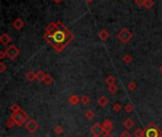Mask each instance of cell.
Masks as SVG:
<instances>
[{
    "instance_id": "obj_33",
    "label": "cell",
    "mask_w": 162,
    "mask_h": 137,
    "mask_svg": "<svg viewBox=\"0 0 162 137\" xmlns=\"http://www.w3.org/2000/svg\"><path fill=\"white\" fill-rule=\"evenodd\" d=\"M88 1H91V0H88Z\"/></svg>"
},
{
    "instance_id": "obj_19",
    "label": "cell",
    "mask_w": 162,
    "mask_h": 137,
    "mask_svg": "<svg viewBox=\"0 0 162 137\" xmlns=\"http://www.w3.org/2000/svg\"><path fill=\"white\" fill-rule=\"evenodd\" d=\"M81 102L84 105H87L88 103L90 102V99L87 95H82V98H81Z\"/></svg>"
},
{
    "instance_id": "obj_11",
    "label": "cell",
    "mask_w": 162,
    "mask_h": 137,
    "mask_svg": "<svg viewBox=\"0 0 162 137\" xmlns=\"http://www.w3.org/2000/svg\"><path fill=\"white\" fill-rule=\"evenodd\" d=\"M108 99L106 96H104V95H103V96H101L99 98V100H98V104H99L101 107H106L108 105Z\"/></svg>"
},
{
    "instance_id": "obj_31",
    "label": "cell",
    "mask_w": 162,
    "mask_h": 137,
    "mask_svg": "<svg viewBox=\"0 0 162 137\" xmlns=\"http://www.w3.org/2000/svg\"><path fill=\"white\" fill-rule=\"evenodd\" d=\"M5 57V54H4V52H1V58H4Z\"/></svg>"
},
{
    "instance_id": "obj_14",
    "label": "cell",
    "mask_w": 162,
    "mask_h": 137,
    "mask_svg": "<svg viewBox=\"0 0 162 137\" xmlns=\"http://www.w3.org/2000/svg\"><path fill=\"white\" fill-rule=\"evenodd\" d=\"M26 77L29 80V81H33L36 78V74H34L33 71H29L27 74H26Z\"/></svg>"
},
{
    "instance_id": "obj_22",
    "label": "cell",
    "mask_w": 162,
    "mask_h": 137,
    "mask_svg": "<svg viewBox=\"0 0 162 137\" xmlns=\"http://www.w3.org/2000/svg\"><path fill=\"white\" fill-rule=\"evenodd\" d=\"M124 109H125V112H133V109H134V107L132 104H126V106L124 107Z\"/></svg>"
},
{
    "instance_id": "obj_3",
    "label": "cell",
    "mask_w": 162,
    "mask_h": 137,
    "mask_svg": "<svg viewBox=\"0 0 162 137\" xmlns=\"http://www.w3.org/2000/svg\"><path fill=\"white\" fill-rule=\"evenodd\" d=\"M144 131L145 137H162V131L154 123H150Z\"/></svg>"
},
{
    "instance_id": "obj_9",
    "label": "cell",
    "mask_w": 162,
    "mask_h": 137,
    "mask_svg": "<svg viewBox=\"0 0 162 137\" xmlns=\"http://www.w3.org/2000/svg\"><path fill=\"white\" fill-rule=\"evenodd\" d=\"M67 101H68V103H69L70 105L75 106V105H78V104H79V102L81 101V98L79 97L78 95L73 94V95H71V96L68 97V99H67Z\"/></svg>"
},
{
    "instance_id": "obj_28",
    "label": "cell",
    "mask_w": 162,
    "mask_h": 137,
    "mask_svg": "<svg viewBox=\"0 0 162 137\" xmlns=\"http://www.w3.org/2000/svg\"><path fill=\"white\" fill-rule=\"evenodd\" d=\"M123 60L125 61L126 63H129L130 61H131V57L129 56V55H125L124 56V58H123Z\"/></svg>"
},
{
    "instance_id": "obj_34",
    "label": "cell",
    "mask_w": 162,
    "mask_h": 137,
    "mask_svg": "<svg viewBox=\"0 0 162 137\" xmlns=\"http://www.w3.org/2000/svg\"><path fill=\"white\" fill-rule=\"evenodd\" d=\"M94 137H96V136H94Z\"/></svg>"
},
{
    "instance_id": "obj_27",
    "label": "cell",
    "mask_w": 162,
    "mask_h": 137,
    "mask_svg": "<svg viewBox=\"0 0 162 137\" xmlns=\"http://www.w3.org/2000/svg\"><path fill=\"white\" fill-rule=\"evenodd\" d=\"M120 137H131V133L129 131H127L126 129V131H124L120 133Z\"/></svg>"
},
{
    "instance_id": "obj_13",
    "label": "cell",
    "mask_w": 162,
    "mask_h": 137,
    "mask_svg": "<svg viewBox=\"0 0 162 137\" xmlns=\"http://www.w3.org/2000/svg\"><path fill=\"white\" fill-rule=\"evenodd\" d=\"M84 116L87 120H92L94 117H95V113H94L91 109H88L86 110L85 113H84Z\"/></svg>"
},
{
    "instance_id": "obj_29",
    "label": "cell",
    "mask_w": 162,
    "mask_h": 137,
    "mask_svg": "<svg viewBox=\"0 0 162 137\" xmlns=\"http://www.w3.org/2000/svg\"><path fill=\"white\" fill-rule=\"evenodd\" d=\"M103 137H113V136H112V134L110 132H105L104 134L103 135Z\"/></svg>"
},
{
    "instance_id": "obj_12",
    "label": "cell",
    "mask_w": 162,
    "mask_h": 137,
    "mask_svg": "<svg viewBox=\"0 0 162 137\" xmlns=\"http://www.w3.org/2000/svg\"><path fill=\"white\" fill-rule=\"evenodd\" d=\"M135 137H145V131H143L142 129L138 128L134 131Z\"/></svg>"
},
{
    "instance_id": "obj_16",
    "label": "cell",
    "mask_w": 162,
    "mask_h": 137,
    "mask_svg": "<svg viewBox=\"0 0 162 137\" xmlns=\"http://www.w3.org/2000/svg\"><path fill=\"white\" fill-rule=\"evenodd\" d=\"M36 78L39 80V81H44V79L46 78V74L44 73L43 71H38L36 73Z\"/></svg>"
},
{
    "instance_id": "obj_8",
    "label": "cell",
    "mask_w": 162,
    "mask_h": 137,
    "mask_svg": "<svg viewBox=\"0 0 162 137\" xmlns=\"http://www.w3.org/2000/svg\"><path fill=\"white\" fill-rule=\"evenodd\" d=\"M103 127L104 129L105 132H110L113 129V128H114V125H113L110 119H105L103 123Z\"/></svg>"
},
{
    "instance_id": "obj_15",
    "label": "cell",
    "mask_w": 162,
    "mask_h": 137,
    "mask_svg": "<svg viewBox=\"0 0 162 137\" xmlns=\"http://www.w3.org/2000/svg\"><path fill=\"white\" fill-rule=\"evenodd\" d=\"M10 109H12V112L13 113H15V112H20V110L22 109L19 105L18 104H13L12 107H10Z\"/></svg>"
},
{
    "instance_id": "obj_5",
    "label": "cell",
    "mask_w": 162,
    "mask_h": 137,
    "mask_svg": "<svg viewBox=\"0 0 162 137\" xmlns=\"http://www.w3.org/2000/svg\"><path fill=\"white\" fill-rule=\"evenodd\" d=\"M25 127L26 129H28V131L29 132H31V133H34L37 129H39V124L37 123V122L35 120H33V119H29L27 123H26L25 125Z\"/></svg>"
},
{
    "instance_id": "obj_20",
    "label": "cell",
    "mask_w": 162,
    "mask_h": 137,
    "mask_svg": "<svg viewBox=\"0 0 162 137\" xmlns=\"http://www.w3.org/2000/svg\"><path fill=\"white\" fill-rule=\"evenodd\" d=\"M52 81H53V79L51 78L50 75H46V78L44 79V83L46 84V85H50V84L52 83Z\"/></svg>"
},
{
    "instance_id": "obj_10",
    "label": "cell",
    "mask_w": 162,
    "mask_h": 137,
    "mask_svg": "<svg viewBox=\"0 0 162 137\" xmlns=\"http://www.w3.org/2000/svg\"><path fill=\"white\" fill-rule=\"evenodd\" d=\"M134 125H135V122L132 120L131 118H127V119H125L123 122V127L126 129H131L134 127Z\"/></svg>"
},
{
    "instance_id": "obj_26",
    "label": "cell",
    "mask_w": 162,
    "mask_h": 137,
    "mask_svg": "<svg viewBox=\"0 0 162 137\" xmlns=\"http://www.w3.org/2000/svg\"><path fill=\"white\" fill-rule=\"evenodd\" d=\"M113 109H114L115 112H119V110L122 109V105H120L119 103H116V104L113 105Z\"/></svg>"
},
{
    "instance_id": "obj_21",
    "label": "cell",
    "mask_w": 162,
    "mask_h": 137,
    "mask_svg": "<svg viewBox=\"0 0 162 137\" xmlns=\"http://www.w3.org/2000/svg\"><path fill=\"white\" fill-rule=\"evenodd\" d=\"M108 91H109V93H110L111 94H114V93H117V91H118V88H117L115 85H114V86H109Z\"/></svg>"
},
{
    "instance_id": "obj_30",
    "label": "cell",
    "mask_w": 162,
    "mask_h": 137,
    "mask_svg": "<svg viewBox=\"0 0 162 137\" xmlns=\"http://www.w3.org/2000/svg\"><path fill=\"white\" fill-rule=\"evenodd\" d=\"M5 70H6V66L3 63H1V72H3Z\"/></svg>"
},
{
    "instance_id": "obj_1",
    "label": "cell",
    "mask_w": 162,
    "mask_h": 137,
    "mask_svg": "<svg viewBox=\"0 0 162 137\" xmlns=\"http://www.w3.org/2000/svg\"><path fill=\"white\" fill-rule=\"evenodd\" d=\"M46 39L57 52L62 51L72 40V34L62 25H54L47 29Z\"/></svg>"
},
{
    "instance_id": "obj_6",
    "label": "cell",
    "mask_w": 162,
    "mask_h": 137,
    "mask_svg": "<svg viewBox=\"0 0 162 137\" xmlns=\"http://www.w3.org/2000/svg\"><path fill=\"white\" fill-rule=\"evenodd\" d=\"M5 52H6V54L8 55L10 59H14L18 55L19 51H18V49L15 47V46H10V47L6 49Z\"/></svg>"
},
{
    "instance_id": "obj_4",
    "label": "cell",
    "mask_w": 162,
    "mask_h": 137,
    "mask_svg": "<svg viewBox=\"0 0 162 137\" xmlns=\"http://www.w3.org/2000/svg\"><path fill=\"white\" fill-rule=\"evenodd\" d=\"M90 131L92 132V134L96 137H101V134L103 132H105L104 129L103 127V125H101L100 123H95L91 128H90Z\"/></svg>"
},
{
    "instance_id": "obj_24",
    "label": "cell",
    "mask_w": 162,
    "mask_h": 137,
    "mask_svg": "<svg viewBox=\"0 0 162 137\" xmlns=\"http://www.w3.org/2000/svg\"><path fill=\"white\" fill-rule=\"evenodd\" d=\"M127 88H128V89H129L130 90L133 91V90H135V88H137V84H135V82H131V83L128 84Z\"/></svg>"
},
{
    "instance_id": "obj_25",
    "label": "cell",
    "mask_w": 162,
    "mask_h": 137,
    "mask_svg": "<svg viewBox=\"0 0 162 137\" xmlns=\"http://www.w3.org/2000/svg\"><path fill=\"white\" fill-rule=\"evenodd\" d=\"M14 125H15V124H14V122H13L12 119H10V118L6 121V126H7V127H8V128H10V129H12Z\"/></svg>"
},
{
    "instance_id": "obj_7",
    "label": "cell",
    "mask_w": 162,
    "mask_h": 137,
    "mask_svg": "<svg viewBox=\"0 0 162 137\" xmlns=\"http://www.w3.org/2000/svg\"><path fill=\"white\" fill-rule=\"evenodd\" d=\"M131 33L128 32L127 30H123L122 32H120L119 34V39L122 40L123 43H126V42L128 41L131 38Z\"/></svg>"
},
{
    "instance_id": "obj_18",
    "label": "cell",
    "mask_w": 162,
    "mask_h": 137,
    "mask_svg": "<svg viewBox=\"0 0 162 137\" xmlns=\"http://www.w3.org/2000/svg\"><path fill=\"white\" fill-rule=\"evenodd\" d=\"M63 131H64V129L62 126H60V125H57V126H55L54 127V131L56 134H61V133H63Z\"/></svg>"
},
{
    "instance_id": "obj_17",
    "label": "cell",
    "mask_w": 162,
    "mask_h": 137,
    "mask_svg": "<svg viewBox=\"0 0 162 137\" xmlns=\"http://www.w3.org/2000/svg\"><path fill=\"white\" fill-rule=\"evenodd\" d=\"M105 82H106V84H108L109 86H114L116 79L113 77V76H109V77H107L106 80H105Z\"/></svg>"
},
{
    "instance_id": "obj_23",
    "label": "cell",
    "mask_w": 162,
    "mask_h": 137,
    "mask_svg": "<svg viewBox=\"0 0 162 137\" xmlns=\"http://www.w3.org/2000/svg\"><path fill=\"white\" fill-rule=\"evenodd\" d=\"M1 41H2L3 44L6 45L7 43H9V42H10V37L8 35H6V34H4V35L1 37Z\"/></svg>"
},
{
    "instance_id": "obj_2",
    "label": "cell",
    "mask_w": 162,
    "mask_h": 137,
    "mask_svg": "<svg viewBox=\"0 0 162 137\" xmlns=\"http://www.w3.org/2000/svg\"><path fill=\"white\" fill-rule=\"evenodd\" d=\"M10 118L14 122V124H15L17 127H21L25 122H27V121L29 120V114L23 109H21L20 112H18L10 114Z\"/></svg>"
},
{
    "instance_id": "obj_32",
    "label": "cell",
    "mask_w": 162,
    "mask_h": 137,
    "mask_svg": "<svg viewBox=\"0 0 162 137\" xmlns=\"http://www.w3.org/2000/svg\"><path fill=\"white\" fill-rule=\"evenodd\" d=\"M160 71H161V72H162V67H161V68H160Z\"/></svg>"
}]
</instances>
